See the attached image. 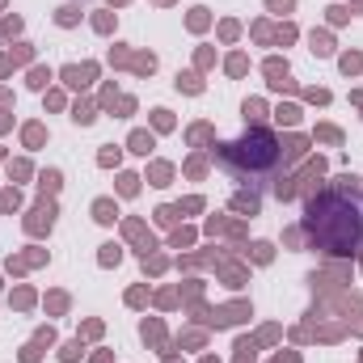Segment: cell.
Segmentation results:
<instances>
[{"mask_svg":"<svg viewBox=\"0 0 363 363\" xmlns=\"http://www.w3.org/2000/svg\"><path fill=\"white\" fill-rule=\"evenodd\" d=\"M300 233L313 250L330 258H359L363 254V186L355 178H338L325 190L308 194Z\"/></svg>","mask_w":363,"mask_h":363,"instance_id":"1","label":"cell"},{"mask_svg":"<svg viewBox=\"0 0 363 363\" xmlns=\"http://www.w3.org/2000/svg\"><path fill=\"white\" fill-rule=\"evenodd\" d=\"M216 161H220V169H224L228 178L245 182V186H267V182L279 174V165H283V148H279L274 131L250 127L241 140L220 144V148H216Z\"/></svg>","mask_w":363,"mask_h":363,"instance_id":"2","label":"cell"}]
</instances>
